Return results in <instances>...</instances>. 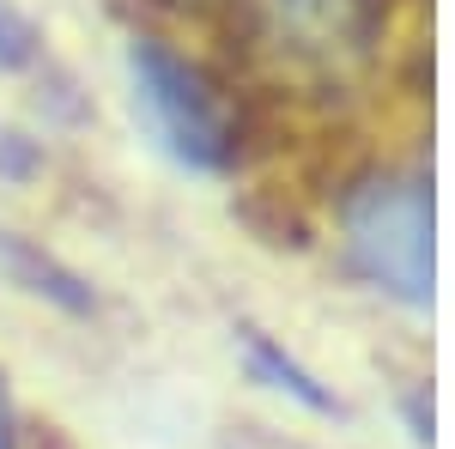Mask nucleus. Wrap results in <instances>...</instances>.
<instances>
[{"mask_svg": "<svg viewBox=\"0 0 455 449\" xmlns=\"http://www.w3.org/2000/svg\"><path fill=\"white\" fill-rule=\"evenodd\" d=\"M437 207L425 171H371L340 195V249L371 292L407 310L437 298Z\"/></svg>", "mask_w": 455, "mask_h": 449, "instance_id": "nucleus-1", "label": "nucleus"}, {"mask_svg": "<svg viewBox=\"0 0 455 449\" xmlns=\"http://www.w3.org/2000/svg\"><path fill=\"white\" fill-rule=\"evenodd\" d=\"M128 98H134L140 128L171 164L201 176H219L237 164L243 140H237V109L225 98V85L201 61L176 55L164 36L128 43Z\"/></svg>", "mask_w": 455, "mask_h": 449, "instance_id": "nucleus-2", "label": "nucleus"}, {"mask_svg": "<svg viewBox=\"0 0 455 449\" xmlns=\"http://www.w3.org/2000/svg\"><path fill=\"white\" fill-rule=\"evenodd\" d=\"M371 0H267V36L274 49H291L304 61H347L364 49Z\"/></svg>", "mask_w": 455, "mask_h": 449, "instance_id": "nucleus-3", "label": "nucleus"}, {"mask_svg": "<svg viewBox=\"0 0 455 449\" xmlns=\"http://www.w3.org/2000/svg\"><path fill=\"white\" fill-rule=\"evenodd\" d=\"M243 358H249V371H255V382H267V389H280V395H291V401H304L310 413H340V395H334V389H322V377H315V371H304V365H298L280 341L249 334V341H243Z\"/></svg>", "mask_w": 455, "mask_h": 449, "instance_id": "nucleus-4", "label": "nucleus"}, {"mask_svg": "<svg viewBox=\"0 0 455 449\" xmlns=\"http://www.w3.org/2000/svg\"><path fill=\"white\" fill-rule=\"evenodd\" d=\"M25 55H31V25L0 0V61H6V68H19Z\"/></svg>", "mask_w": 455, "mask_h": 449, "instance_id": "nucleus-5", "label": "nucleus"}, {"mask_svg": "<svg viewBox=\"0 0 455 449\" xmlns=\"http://www.w3.org/2000/svg\"><path fill=\"white\" fill-rule=\"evenodd\" d=\"M407 425H413V444H431V389L407 395Z\"/></svg>", "mask_w": 455, "mask_h": 449, "instance_id": "nucleus-6", "label": "nucleus"}, {"mask_svg": "<svg viewBox=\"0 0 455 449\" xmlns=\"http://www.w3.org/2000/svg\"><path fill=\"white\" fill-rule=\"evenodd\" d=\"M19 444V425H12V401H6V382H0V449Z\"/></svg>", "mask_w": 455, "mask_h": 449, "instance_id": "nucleus-7", "label": "nucleus"}, {"mask_svg": "<svg viewBox=\"0 0 455 449\" xmlns=\"http://www.w3.org/2000/svg\"><path fill=\"white\" fill-rule=\"evenodd\" d=\"M176 6H201V0H176Z\"/></svg>", "mask_w": 455, "mask_h": 449, "instance_id": "nucleus-8", "label": "nucleus"}]
</instances>
